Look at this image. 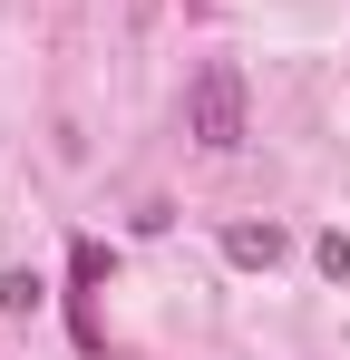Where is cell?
<instances>
[{
    "label": "cell",
    "instance_id": "obj_2",
    "mask_svg": "<svg viewBox=\"0 0 350 360\" xmlns=\"http://www.w3.org/2000/svg\"><path fill=\"white\" fill-rule=\"evenodd\" d=\"M224 253L243 263V273H273V263L292 253V234L283 224H224Z\"/></svg>",
    "mask_w": 350,
    "mask_h": 360
},
{
    "label": "cell",
    "instance_id": "obj_5",
    "mask_svg": "<svg viewBox=\"0 0 350 360\" xmlns=\"http://www.w3.org/2000/svg\"><path fill=\"white\" fill-rule=\"evenodd\" d=\"M311 263H321L331 283H350V234H321V243H311Z\"/></svg>",
    "mask_w": 350,
    "mask_h": 360
},
{
    "label": "cell",
    "instance_id": "obj_1",
    "mask_svg": "<svg viewBox=\"0 0 350 360\" xmlns=\"http://www.w3.org/2000/svg\"><path fill=\"white\" fill-rule=\"evenodd\" d=\"M185 136L214 146V156H233V146L253 136V127H243V68H233V59L195 68V88H185Z\"/></svg>",
    "mask_w": 350,
    "mask_h": 360
},
{
    "label": "cell",
    "instance_id": "obj_4",
    "mask_svg": "<svg viewBox=\"0 0 350 360\" xmlns=\"http://www.w3.org/2000/svg\"><path fill=\"white\" fill-rule=\"evenodd\" d=\"M68 283L98 292V283H108V243H78V253H68Z\"/></svg>",
    "mask_w": 350,
    "mask_h": 360
},
{
    "label": "cell",
    "instance_id": "obj_3",
    "mask_svg": "<svg viewBox=\"0 0 350 360\" xmlns=\"http://www.w3.org/2000/svg\"><path fill=\"white\" fill-rule=\"evenodd\" d=\"M39 302H49V283H39L30 263H20V273H0V311H20V321H30Z\"/></svg>",
    "mask_w": 350,
    "mask_h": 360
},
{
    "label": "cell",
    "instance_id": "obj_6",
    "mask_svg": "<svg viewBox=\"0 0 350 360\" xmlns=\"http://www.w3.org/2000/svg\"><path fill=\"white\" fill-rule=\"evenodd\" d=\"M156 10H166V0H127V30H156Z\"/></svg>",
    "mask_w": 350,
    "mask_h": 360
}]
</instances>
